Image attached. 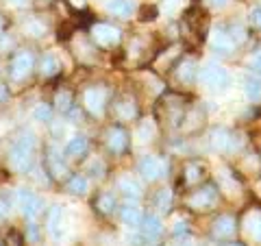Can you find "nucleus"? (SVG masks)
<instances>
[{
	"instance_id": "f257e3e1",
	"label": "nucleus",
	"mask_w": 261,
	"mask_h": 246,
	"mask_svg": "<svg viewBox=\"0 0 261 246\" xmlns=\"http://www.w3.org/2000/svg\"><path fill=\"white\" fill-rule=\"evenodd\" d=\"M35 146L37 139L31 131H24L18 137L13 139L11 149H9V166L15 172H27L33 166V159H35Z\"/></svg>"
},
{
	"instance_id": "f03ea898",
	"label": "nucleus",
	"mask_w": 261,
	"mask_h": 246,
	"mask_svg": "<svg viewBox=\"0 0 261 246\" xmlns=\"http://www.w3.org/2000/svg\"><path fill=\"white\" fill-rule=\"evenodd\" d=\"M198 79L202 85L214 89V92H222V89L231 85V75L226 72V68H222L218 63H205L198 70Z\"/></svg>"
},
{
	"instance_id": "7ed1b4c3",
	"label": "nucleus",
	"mask_w": 261,
	"mask_h": 246,
	"mask_svg": "<svg viewBox=\"0 0 261 246\" xmlns=\"http://www.w3.org/2000/svg\"><path fill=\"white\" fill-rule=\"evenodd\" d=\"M46 229L55 242H63L70 233V218L63 207H53L46 220Z\"/></svg>"
},
{
	"instance_id": "20e7f679",
	"label": "nucleus",
	"mask_w": 261,
	"mask_h": 246,
	"mask_svg": "<svg viewBox=\"0 0 261 246\" xmlns=\"http://www.w3.org/2000/svg\"><path fill=\"white\" fill-rule=\"evenodd\" d=\"M33 70V55L31 53H20L13 57V61L9 65V77L13 81H22L31 75Z\"/></svg>"
},
{
	"instance_id": "39448f33",
	"label": "nucleus",
	"mask_w": 261,
	"mask_h": 246,
	"mask_svg": "<svg viewBox=\"0 0 261 246\" xmlns=\"http://www.w3.org/2000/svg\"><path fill=\"white\" fill-rule=\"evenodd\" d=\"M15 199H18V205H20L22 214L27 216L29 220H33L39 214V207H42V205H39V199L31 190L22 187V190H18V194H15Z\"/></svg>"
},
{
	"instance_id": "423d86ee",
	"label": "nucleus",
	"mask_w": 261,
	"mask_h": 246,
	"mask_svg": "<svg viewBox=\"0 0 261 246\" xmlns=\"http://www.w3.org/2000/svg\"><path fill=\"white\" fill-rule=\"evenodd\" d=\"M92 35L100 46H116L120 42V31L111 24H94L92 27Z\"/></svg>"
},
{
	"instance_id": "0eeeda50",
	"label": "nucleus",
	"mask_w": 261,
	"mask_h": 246,
	"mask_svg": "<svg viewBox=\"0 0 261 246\" xmlns=\"http://www.w3.org/2000/svg\"><path fill=\"white\" fill-rule=\"evenodd\" d=\"M163 172H166V163L157 157H144L140 161V175L146 181H157L163 177Z\"/></svg>"
},
{
	"instance_id": "6e6552de",
	"label": "nucleus",
	"mask_w": 261,
	"mask_h": 246,
	"mask_svg": "<svg viewBox=\"0 0 261 246\" xmlns=\"http://www.w3.org/2000/svg\"><path fill=\"white\" fill-rule=\"evenodd\" d=\"M83 101H85V107L92 111L94 116H102V111H105V89H100V87L87 89Z\"/></svg>"
},
{
	"instance_id": "1a4fd4ad",
	"label": "nucleus",
	"mask_w": 261,
	"mask_h": 246,
	"mask_svg": "<svg viewBox=\"0 0 261 246\" xmlns=\"http://www.w3.org/2000/svg\"><path fill=\"white\" fill-rule=\"evenodd\" d=\"M214 203H216V190H214V187H205V190L196 192L190 199V205L194 209H207Z\"/></svg>"
},
{
	"instance_id": "9d476101",
	"label": "nucleus",
	"mask_w": 261,
	"mask_h": 246,
	"mask_svg": "<svg viewBox=\"0 0 261 246\" xmlns=\"http://www.w3.org/2000/svg\"><path fill=\"white\" fill-rule=\"evenodd\" d=\"M87 151V137L85 135H74L68 139V144H65V157H81Z\"/></svg>"
},
{
	"instance_id": "9b49d317",
	"label": "nucleus",
	"mask_w": 261,
	"mask_h": 246,
	"mask_svg": "<svg viewBox=\"0 0 261 246\" xmlns=\"http://www.w3.org/2000/svg\"><path fill=\"white\" fill-rule=\"evenodd\" d=\"M209 42H211V46H214V48H218L220 53H228V51H231V48H233L231 37H228L222 29H214V31H211Z\"/></svg>"
},
{
	"instance_id": "f8f14e48",
	"label": "nucleus",
	"mask_w": 261,
	"mask_h": 246,
	"mask_svg": "<svg viewBox=\"0 0 261 246\" xmlns=\"http://www.w3.org/2000/svg\"><path fill=\"white\" fill-rule=\"evenodd\" d=\"M142 233L144 237H148V240H157V237L163 233V225L157 216H148L144 218V227H142Z\"/></svg>"
},
{
	"instance_id": "ddd939ff",
	"label": "nucleus",
	"mask_w": 261,
	"mask_h": 246,
	"mask_svg": "<svg viewBox=\"0 0 261 246\" xmlns=\"http://www.w3.org/2000/svg\"><path fill=\"white\" fill-rule=\"evenodd\" d=\"M122 220H124L126 227H137L142 223V211L137 207L135 203H126L124 207H122Z\"/></svg>"
},
{
	"instance_id": "4468645a",
	"label": "nucleus",
	"mask_w": 261,
	"mask_h": 246,
	"mask_svg": "<svg viewBox=\"0 0 261 246\" xmlns=\"http://www.w3.org/2000/svg\"><path fill=\"white\" fill-rule=\"evenodd\" d=\"M244 227H246V233L252 237V240L261 242V214H259V211H252V214H248Z\"/></svg>"
},
{
	"instance_id": "2eb2a0df",
	"label": "nucleus",
	"mask_w": 261,
	"mask_h": 246,
	"mask_svg": "<svg viewBox=\"0 0 261 246\" xmlns=\"http://www.w3.org/2000/svg\"><path fill=\"white\" fill-rule=\"evenodd\" d=\"M107 9H109L113 15H120V18H128V15L133 13L135 5H133V0H111V3L107 5Z\"/></svg>"
},
{
	"instance_id": "dca6fc26",
	"label": "nucleus",
	"mask_w": 261,
	"mask_h": 246,
	"mask_svg": "<svg viewBox=\"0 0 261 246\" xmlns=\"http://www.w3.org/2000/svg\"><path fill=\"white\" fill-rule=\"evenodd\" d=\"M233 231H235V223L231 216H222L214 223V233L218 237H228V235H233Z\"/></svg>"
},
{
	"instance_id": "f3484780",
	"label": "nucleus",
	"mask_w": 261,
	"mask_h": 246,
	"mask_svg": "<svg viewBox=\"0 0 261 246\" xmlns=\"http://www.w3.org/2000/svg\"><path fill=\"white\" fill-rule=\"evenodd\" d=\"M107 137H109V149L113 153H122L126 149V133L122 129H111Z\"/></svg>"
},
{
	"instance_id": "a211bd4d",
	"label": "nucleus",
	"mask_w": 261,
	"mask_h": 246,
	"mask_svg": "<svg viewBox=\"0 0 261 246\" xmlns=\"http://www.w3.org/2000/svg\"><path fill=\"white\" fill-rule=\"evenodd\" d=\"M48 166H50V170H53V175L55 177H63L65 172V163H63V159H61V153L57 151V149H50L48 151Z\"/></svg>"
},
{
	"instance_id": "6ab92c4d",
	"label": "nucleus",
	"mask_w": 261,
	"mask_h": 246,
	"mask_svg": "<svg viewBox=\"0 0 261 246\" xmlns=\"http://www.w3.org/2000/svg\"><path fill=\"white\" fill-rule=\"evenodd\" d=\"M118 185H120V190L128 196V199H137V196H140V192H142V190H140V183H137L135 179H130V177H122Z\"/></svg>"
},
{
	"instance_id": "aec40b11",
	"label": "nucleus",
	"mask_w": 261,
	"mask_h": 246,
	"mask_svg": "<svg viewBox=\"0 0 261 246\" xmlns=\"http://www.w3.org/2000/svg\"><path fill=\"white\" fill-rule=\"evenodd\" d=\"M87 190H89V181L83 175H74L68 181V192H72V194H85Z\"/></svg>"
},
{
	"instance_id": "412c9836",
	"label": "nucleus",
	"mask_w": 261,
	"mask_h": 246,
	"mask_svg": "<svg viewBox=\"0 0 261 246\" xmlns=\"http://www.w3.org/2000/svg\"><path fill=\"white\" fill-rule=\"evenodd\" d=\"M59 61H57V57L55 55H46L44 59H42V75L44 77H55L57 72H59Z\"/></svg>"
},
{
	"instance_id": "4be33fe9",
	"label": "nucleus",
	"mask_w": 261,
	"mask_h": 246,
	"mask_svg": "<svg viewBox=\"0 0 261 246\" xmlns=\"http://www.w3.org/2000/svg\"><path fill=\"white\" fill-rule=\"evenodd\" d=\"M244 92H246L248 101H252V103H259L261 101V85H259V81L246 79V83H244Z\"/></svg>"
},
{
	"instance_id": "5701e85b",
	"label": "nucleus",
	"mask_w": 261,
	"mask_h": 246,
	"mask_svg": "<svg viewBox=\"0 0 261 246\" xmlns=\"http://www.w3.org/2000/svg\"><path fill=\"white\" fill-rule=\"evenodd\" d=\"M33 118L37 122H50V118H53L50 105H37V107L33 109Z\"/></svg>"
},
{
	"instance_id": "b1692460",
	"label": "nucleus",
	"mask_w": 261,
	"mask_h": 246,
	"mask_svg": "<svg viewBox=\"0 0 261 246\" xmlns=\"http://www.w3.org/2000/svg\"><path fill=\"white\" fill-rule=\"evenodd\" d=\"M116 207V199H113V194H102L100 199H98V209L105 211V214H109Z\"/></svg>"
},
{
	"instance_id": "393cba45",
	"label": "nucleus",
	"mask_w": 261,
	"mask_h": 246,
	"mask_svg": "<svg viewBox=\"0 0 261 246\" xmlns=\"http://www.w3.org/2000/svg\"><path fill=\"white\" fill-rule=\"evenodd\" d=\"M55 105H57V109H59V111H68V109H70V105H72V96H70V92H59V94H57Z\"/></svg>"
},
{
	"instance_id": "a878e982",
	"label": "nucleus",
	"mask_w": 261,
	"mask_h": 246,
	"mask_svg": "<svg viewBox=\"0 0 261 246\" xmlns=\"http://www.w3.org/2000/svg\"><path fill=\"white\" fill-rule=\"evenodd\" d=\"M194 61H185L181 65V72H178V77H181V81H185V83H190V81L194 79Z\"/></svg>"
},
{
	"instance_id": "bb28decb",
	"label": "nucleus",
	"mask_w": 261,
	"mask_h": 246,
	"mask_svg": "<svg viewBox=\"0 0 261 246\" xmlns=\"http://www.w3.org/2000/svg\"><path fill=\"white\" fill-rule=\"evenodd\" d=\"M211 137H214V146H216V149H226V146H228V133H226V131H222V129L214 131V135H211Z\"/></svg>"
},
{
	"instance_id": "cd10ccee",
	"label": "nucleus",
	"mask_w": 261,
	"mask_h": 246,
	"mask_svg": "<svg viewBox=\"0 0 261 246\" xmlns=\"http://www.w3.org/2000/svg\"><path fill=\"white\" fill-rule=\"evenodd\" d=\"M152 135H154V125H152L150 120H146L144 125H142V129L137 131V137H140L142 142H146V139H150Z\"/></svg>"
},
{
	"instance_id": "c85d7f7f",
	"label": "nucleus",
	"mask_w": 261,
	"mask_h": 246,
	"mask_svg": "<svg viewBox=\"0 0 261 246\" xmlns=\"http://www.w3.org/2000/svg\"><path fill=\"white\" fill-rule=\"evenodd\" d=\"M183 7V0H166V3H163V13H168V15H172V13H176L178 9H181Z\"/></svg>"
},
{
	"instance_id": "c756f323",
	"label": "nucleus",
	"mask_w": 261,
	"mask_h": 246,
	"mask_svg": "<svg viewBox=\"0 0 261 246\" xmlns=\"http://www.w3.org/2000/svg\"><path fill=\"white\" fill-rule=\"evenodd\" d=\"M228 37H231L233 44H242L244 39H246V33H244L242 27H233V29H231V35H228Z\"/></svg>"
},
{
	"instance_id": "7c9ffc66",
	"label": "nucleus",
	"mask_w": 261,
	"mask_h": 246,
	"mask_svg": "<svg viewBox=\"0 0 261 246\" xmlns=\"http://www.w3.org/2000/svg\"><path fill=\"white\" fill-rule=\"evenodd\" d=\"M118 111H120L122 118H133V116H135L133 103H122V105H118Z\"/></svg>"
},
{
	"instance_id": "2f4dec72",
	"label": "nucleus",
	"mask_w": 261,
	"mask_h": 246,
	"mask_svg": "<svg viewBox=\"0 0 261 246\" xmlns=\"http://www.w3.org/2000/svg\"><path fill=\"white\" fill-rule=\"evenodd\" d=\"M44 31H46V29L42 27V24H37V22H29V24H27V33H31L33 37H42Z\"/></svg>"
},
{
	"instance_id": "473e14b6",
	"label": "nucleus",
	"mask_w": 261,
	"mask_h": 246,
	"mask_svg": "<svg viewBox=\"0 0 261 246\" xmlns=\"http://www.w3.org/2000/svg\"><path fill=\"white\" fill-rule=\"evenodd\" d=\"M168 205H170V192L168 190H161L159 192V199H157V207L159 209H166Z\"/></svg>"
},
{
	"instance_id": "72a5a7b5",
	"label": "nucleus",
	"mask_w": 261,
	"mask_h": 246,
	"mask_svg": "<svg viewBox=\"0 0 261 246\" xmlns=\"http://www.w3.org/2000/svg\"><path fill=\"white\" fill-rule=\"evenodd\" d=\"M9 207H11V203L5 199V196H0V220L7 218V214H9Z\"/></svg>"
},
{
	"instance_id": "f704fd0d",
	"label": "nucleus",
	"mask_w": 261,
	"mask_h": 246,
	"mask_svg": "<svg viewBox=\"0 0 261 246\" xmlns=\"http://www.w3.org/2000/svg\"><path fill=\"white\" fill-rule=\"evenodd\" d=\"M89 170L94 172V177H102V172H105L102 161H92V163H89Z\"/></svg>"
},
{
	"instance_id": "c9c22d12",
	"label": "nucleus",
	"mask_w": 261,
	"mask_h": 246,
	"mask_svg": "<svg viewBox=\"0 0 261 246\" xmlns=\"http://www.w3.org/2000/svg\"><path fill=\"white\" fill-rule=\"evenodd\" d=\"M250 20H252V24H255V27H261V9H255L250 13Z\"/></svg>"
},
{
	"instance_id": "e433bc0d",
	"label": "nucleus",
	"mask_w": 261,
	"mask_h": 246,
	"mask_svg": "<svg viewBox=\"0 0 261 246\" xmlns=\"http://www.w3.org/2000/svg\"><path fill=\"white\" fill-rule=\"evenodd\" d=\"M250 65L255 68L259 75H261V55H257V57H252V61H250Z\"/></svg>"
},
{
	"instance_id": "4c0bfd02",
	"label": "nucleus",
	"mask_w": 261,
	"mask_h": 246,
	"mask_svg": "<svg viewBox=\"0 0 261 246\" xmlns=\"http://www.w3.org/2000/svg\"><path fill=\"white\" fill-rule=\"evenodd\" d=\"M209 5H211V7H216V9H222V7L228 5V0H209Z\"/></svg>"
},
{
	"instance_id": "58836bf2",
	"label": "nucleus",
	"mask_w": 261,
	"mask_h": 246,
	"mask_svg": "<svg viewBox=\"0 0 261 246\" xmlns=\"http://www.w3.org/2000/svg\"><path fill=\"white\" fill-rule=\"evenodd\" d=\"M185 229H187V225L183 223V220H176L174 223V233H181V231H185Z\"/></svg>"
},
{
	"instance_id": "ea45409f",
	"label": "nucleus",
	"mask_w": 261,
	"mask_h": 246,
	"mask_svg": "<svg viewBox=\"0 0 261 246\" xmlns=\"http://www.w3.org/2000/svg\"><path fill=\"white\" fill-rule=\"evenodd\" d=\"M31 240H37V229H35V225H31Z\"/></svg>"
},
{
	"instance_id": "a19ab883",
	"label": "nucleus",
	"mask_w": 261,
	"mask_h": 246,
	"mask_svg": "<svg viewBox=\"0 0 261 246\" xmlns=\"http://www.w3.org/2000/svg\"><path fill=\"white\" fill-rule=\"evenodd\" d=\"M187 181H196V168H190V177H187Z\"/></svg>"
},
{
	"instance_id": "79ce46f5",
	"label": "nucleus",
	"mask_w": 261,
	"mask_h": 246,
	"mask_svg": "<svg viewBox=\"0 0 261 246\" xmlns=\"http://www.w3.org/2000/svg\"><path fill=\"white\" fill-rule=\"evenodd\" d=\"M11 5H15V7H20V5H27V0H9Z\"/></svg>"
},
{
	"instance_id": "37998d69",
	"label": "nucleus",
	"mask_w": 261,
	"mask_h": 246,
	"mask_svg": "<svg viewBox=\"0 0 261 246\" xmlns=\"http://www.w3.org/2000/svg\"><path fill=\"white\" fill-rule=\"evenodd\" d=\"M5 96H7V87H5V85H0V101H3Z\"/></svg>"
},
{
	"instance_id": "c03bdc74",
	"label": "nucleus",
	"mask_w": 261,
	"mask_h": 246,
	"mask_svg": "<svg viewBox=\"0 0 261 246\" xmlns=\"http://www.w3.org/2000/svg\"><path fill=\"white\" fill-rule=\"evenodd\" d=\"M72 5H74V7H83L85 0H72Z\"/></svg>"
},
{
	"instance_id": "a18cd8bd",
	"label": "nucleus",
	"mask_w": 261,
	"mask_h": 246,
	"mask_svg": "<svg viewBox=\"0 0 261 246\" xmlns=\"http://www.w3.org/2000/svg\"><path fill=\"white\" fill-rule=\"evenodd\" d=\"M3 29H5V18L0 15V33H3Z\"/></svg>"
},
{
	"instance_id": "49530a36",
	"label": "nucleus",
	"mask_w": 261,
	"mask_h": 246,
	"mask_svg": "<svg viewBox=\"0 0 261 246\" xmlns=\"http://www.w3.org/2000/svg\"><path fill=\"white\" fill-rule=\"evenodd\" d=\"M181 246H194V244H181Z\"/></svg>"
},
{
	"instance_id": "de8ad7c7",
	"label": "nucleus",
	"mask_w": 261,
	"mask_h": 246,
	"mask_svg": "<svg viewBox=\"0 0 261 246\" xmlns=\"http://www.w3.org/2000/svg\"><path fill=\"white\" fill-rule=\"evenodd\" d=\"M233 246H235V244H233Z\"/></svg>"
}]
</instances>
